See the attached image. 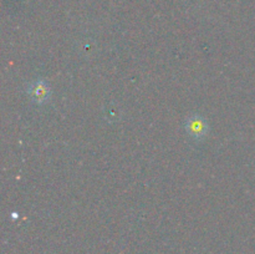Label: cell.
Masks as SVG:
<instances>
[{
  "label": "cell",
  "mask_w": 255,
  "mask_h": 254,
  "mask_svg": "<svg viewBox=\"0 0 255 254\" xmlns=\"http://www.w3.org/2000/svg\"><path fill=\"white\" fill-rule=\"evenodd\" d=\"M30 95L32 96L31 99L35 100L37 104H42V102H45L49 99L50 89L47 84H45L44 81H36L30 87Z\"/></svg>",
  "instance_id": "cell-2"
},
{
  "label": "cell",
  "mask_w": 255,
  "mask_h": 254,
  "mask_svg": "<svg viewBox=\"0 0 255 254\" xmlns=\"http://www.w3.org/2000/svg\"><path fill=\"white\" fill-rule=\"evenodd\" d=\"M186 128L187 131H188V133L192 136V138H196V139L203 138V137L206 136L207 131H208V127H207L206 121L199 116H194V117H191V119H188Z\"/></svg>",
  "instance_id": "cell-1"
}]
</instances>
